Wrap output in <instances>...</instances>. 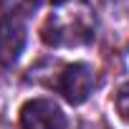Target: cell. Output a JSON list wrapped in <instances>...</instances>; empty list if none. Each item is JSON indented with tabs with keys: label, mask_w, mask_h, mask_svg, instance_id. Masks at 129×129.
I'll list each match as a JSON object with an SVG mask.
<instances>
[{
	"label": "cell",
	"mask_w": 129,
	"mask_h": 129,
	"mask_svg": "<svg viewBox=\"0 0 129 129\" xmlns=\"http://www.w3.org/2000/svg\"><path fill=\"white\" fill-rule=\"evenodd\" d=\"M96 15L89 0H53L41 25V38L51 48H79L94 41Z\"/></svg>",
	"instance_id": "cell-1"
},
{
	"label": "cell",
	"mask_w": 129,
	"mask_h": 129,
	"mask_svg": "<svg viewBox=\"0 0 129 129\" xmlns=\"http://www.w3.org/2000/svg\"><path fill=\"white\" fill-rule=\"evenodd\" d=\"M94 84H96L94 69L89 66V63H81V61L79 63H66V66H61V71L53 79L56 91L66 99L69 104H74V106L84 104L91 96Z\"/></svg>",
	"instance_id": "cell-2"
},
{
	"label": "cell",
	"mask_w": 129,
	"mask_h": 129,
	"mask_svg": "<svg viewBox=\"0 0 129 129\" xmlns=\"http://www.w3.org/2000/svg\"><path fill=\"white\" fill-rule=\"evenodd\" d=\"M25 20L20 13L0 15V66H13L25 48Z\"/></svg>",
	"instance_id": "cell-3"
},
{
	"label": "cell",
	"mask_w": 129,
	"mask_h": 129,
	"mask_svg": "<svg viewBox=\"0 0 129 129\" xmlns=\"http://www.w3.org/2000/svg\"><path fill=\"white\" fill-rule=\"evenodd\" d=\"M20 129H66V116L51 99H30L20 109Z\"/></svg>",
	"instance_id": "cell-4"
},
{
	"label": "cell",
	"mask_w": 129,
	"mask_h": 129,
	"mask_svg": "<svg viewBox=\"0 0 129 129\" xmlns=\"http://www.w3.org/2000/svg\"><path fill=\"white\" fill-rule=\"evenodd\" d=\"M116 111L124 121H129V84H124L116 91Z\"/></svg>",
	"instance_id": "cell-5"
},
{
	"label": "cell",
	"mask_w": 129,
	"mask_h": 129,
	"mask_svg": "<svg viewBox=\"0 0 129 129\" xmlns=\"http://www.w3.org/2000/svg\"><path fill=\"white\" fill-rule=\"evenodd\" d=\"M0 129H10V126H8V124H5L3 119H0Z\"/></svg>",
	"instance_id": "cell-6"
},
{
	"label": "cell",
	"mask_w": 129,
	"mask_h": 129,
	"mask_svg": "<svg viewBox=\"0 0 129 129\" xmlns=\"http://www.w3.org/2000/svg\"><path fill=\"white\" fill-rule=\"evenodd\" d=\"M0 3H5V0H0Z\"/></svg>",
	"instance_id": "cell-7"
}]
</instances>
